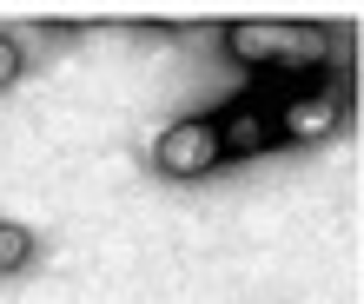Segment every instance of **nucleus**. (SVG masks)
<instances>
[{
    "label": "nucleus",
    "mask_w": 364,
    "mask_h": 304,
    "mask_svg": "<svg viewBox=\"0 0 364 304\" xmlns=\"http://www.w3.org/2000/svg\"><path fill=\"white\" fill-rule=\"evenodd\" d=\"M225 53L259 73H311L331 60V33L318 20H232Z\"/></svg>",
    "instance_id": "obj_1"
},
{
    "label": "nucleus",
    "mask_w": 364,
    "mask_h": 304,
    "mask_svg": "<svg viewBox=\"0 0 364 304\" xmlns=\"http://www.w3.org/2000/svg\"><path fill=\"white\" fill-rule=\"evenodd\" d=\"M219 159H225L219 119H179V126H166L159 146H153V165L166 172V179H205Z\"/></svg>",
    "instance_id": "obj_2"
},
{
    "label": "nucleus",
    "mask_w": 364,
    "mask_h": 304,
    "mask_svg": "<svg viewBox=\"0 0 364 304\" xmlns=\"http://www.w3.org/2000/svg\"><path fill=\"white\" fill-rule=\"evenodd\" d=\"M338 113H345V99L331 93V86H305V93L278 99V139H325Z\"/></svg>",
    "instance_id": "obj_3"
},
{
    "label": "nucleus",
    "mask_w": 364,
    "mask_h": 304,
    "mask_svg": "<svg viewBox=\"0 0 364 304\" xmlns=\"http://www.w3.org/2000/svg\"><path fill=\"white\" fill-rule=\"evenodd\" d=\"M219 133H225V152H259V146L278 139V106H265V99H239V106L219 119Z\"/></svg>",
    "instance_id": "obj_4"
},
{
    "label": "nucleus",
    "mask_w": 364,
    "mask_h": 304,
    "mask_svg": "<svg viewBox=\"0 0 364 304\" xmlns=\"http://www.w3.org/2000/svg\"><path fill=\"white\" fill-rule=\"evenodd\" d=\"M27 251H33V238L0 219V271H20V265H27Z\"/></svg>",
    "instance_id": "obj_5"
},
{
    "label": "nucleus",
    "mask_w": 364,
    "mask_h": 304,
    "mask_svg": "<svg viewBox=\"0 0 364 304\" xmlns=\"http://www.w3.org/2000/svg\"><path fill=\"white\" fill-rule=\"evenodd\" d=\"M14 73H20V47L0 33V86H14Z\"/></svg>",
    "instance_id": "obj_6"
}]
</instances>
